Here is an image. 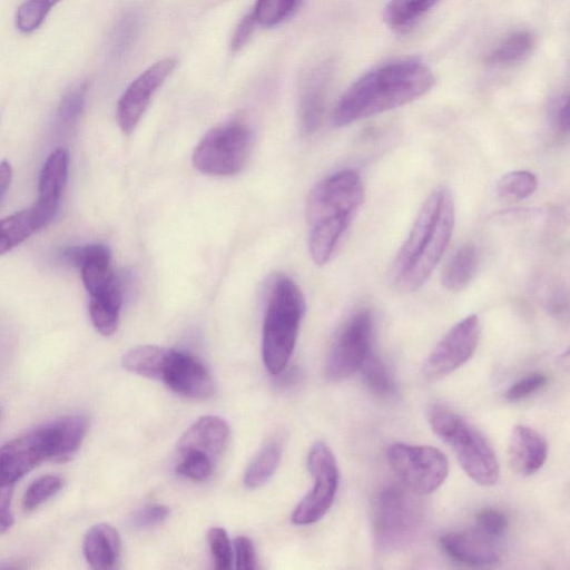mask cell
I'll return each mask as SVG.
<instances>
[{"label":"cell","mask_w":570,"mask_h":570,"mask_svg":"<svg viewBox=\"0 0 570 570\" xmlns=\"http://www.w3.org/2000/svg\"><path fill=\"white\" fill-rule=\"evenodd\" d=\"M455 206L446 186H438L422 204L390 268L392 285L404 293L419 289L441 261L454 229Z\"/></svg>","instance_id":"cell-1"},{"label":"cell","mask_w":570,"mask_h":570,"mask_svg":"<svg viewBox=\"0 0 570 570\" xmlns=\"http://www.w3.org/2000/svg\"><path fill=\"white\" fill-rule=\"evenodd\" d=\"M434 83L432 71L415 60L376 67L346 89L334 107L332 122L343 127L399 108L425 95Z\"/></svg>","instance_id":"cell-2"},{"label":"cell","mask_w":570,"mask_h":570,"mask_svg":"<svg viewBox=\"0 0 570 570\" xmlns=\"http://www.w3.org/2000/svg\"><path fill=\"white\" fill-rule=\"evenodd\" d=\"M364 184L354 169L338 170L321 181L306 199L311 227L308 249L317 265L326 264L350 229L364 202Z\"/></svg>","instance_id":"cell-3"},{"label":"cell","mask_w":570,"mask_h":570,"mask_svg":"<svg viewBox=\"0 0 570 570\" xmlns=\"http://www.w3.org/2000/svg\"><path fill=\"white\" fill-rule=\"evenodd\" d=\"M305 311L304 295L288 277L278 275L268 289L262 355L267 371L282 373L293 353Z\"/></svg>","instance_id":"cell-4"},{"label":"cell","mask_w":570,"mask_h":570,"mask_svg":"<svg viewBox=\"0 0 570 570\" xmlns=\"http://www.w3.org/2000/svg\"><path fill=\"white\" fill-rule=\"evenodd\" d=\"M428 420L433 432L455 453L463 471L480 485L499 480V463L488 440L464 417L442 406L432 405Z\"/></svg>","instance_id":"cell-5"},{"label":"cell","mask_w":570,"mask_h":570,"mask_svg":"<svg viewBox=\"0 0 570 570\" xmlns=\"http://www.w3.org/2000/svg\"><path fill=\"white\" fill-rule=\"evenodd\" d=\"M415 494L390 485L375 498L372 529L379 550H399L415 537L422 521V507Z\"/></svg>","instance_id":"cell-6"},{"label":"cell","mask_w":570,"mask_h":570,"mask_svg":"<svg viewBox=\"0 0 570 570\" xmlns=\"http://www.w3.org/2000/svg\"><path fill=\"white\" fill-rule=\"evenodd\" d=\"M253 132L244 124L217 126L202 138L193 153L194 167L206 175L230 176L243 169L249 156Z\"/></svg>","instance_id":"cell-7"},{"label":"cell","mask_w":570,"mask_h":570,"mask_svg":"<svg viewBox=\"0 0 570 570\" xmlns=\"http://www.w3.org/2000/svg\"><path fill=\"white\" fill-rule=\"evenodd\" d=\"M386 458L405 488L416 494L434 492L449 474L446 456L434 446L393 443Z\"/></svg>","instance_id":"cell-8"},{"label":"cell","mask_w":570,"mask_h":570,"mask_svg":"<svg viewBox=\"0 0 570 570\" xmlns=\"http://www.w3.org/2000/svg\"><path fill=\"white\" fill-rule=\"evenodd\" d=\"M307 468L314 479V485L293 511L292 521L298 525L315 523L327 513L340 482L336 459L323 442H315L311 446Z\"/></svg>","instance_id":"cell-9"},{"label":"cell","mask_w":570,"mask_h":570,"mask_svg":"<svg viewBox=\"0 0 570 570\" xmlns=\"http://www.w3.org/2000/svg\"><path fill=\"white\" fill-rule=\"evenodd\" d=\"M373 318L367 309L350 317L334 340L326 360V376L341 381L360 370L372 351Z\"/></svg>","instance_id":"cell-10"},{"label":"cell","mask_w":570,"mask_h":570,"mask_svg":"<svg viewBox=\"0 0 570 570\" xmlns=\"http://www.w3.org/2000/svg\"><path fill=\"white\" fill-rule=\"evenodd\" d=\"M480 337V322L472 314L455 325L426 357L423 373L429 380L441 379L465 364L473 355Z\"/></svg>","instance_id":"cell-11"},{"label":"cell","mask_w":570,"mask_h":570,"mask_svg":"<svg viewBox=\"0 0 570 570\" xmlns=\"http://www.w3.org/2000/svg\"><path fill=\"white\" fill-rule=\"evenodd\" d=\"M52 455L49 424L39 426L0 446V487L13 485Z\"/></svg>","instance_id":"cell-12"},{"label":"cell","mask_w":570,"mask_h":570,"mask_svg":"<svg viewBox=\"0 0 570 570\" xmlns=\"http://www.w3.org/2000/svg\"><path fill=\"white\" fill-rule=\"evenodd\" d=\"M177 65L174 57L163 58L142 71L121 95L116 111L119 128L130 134L142 117L154 92Z\"/></svg>","instance_id":"cell-13"},{"label":"cell","mask_w":570,"mask_h":570,"mask_svg":"<svg viewBox=\"0 0 570 570\" xmlns=\"http://www.w3.org/2000/svg\"><path fill=\"white\" fill-rule=\"evenodd\" d=\"M160 380L188 399H207L214 392V382L205 365L185 351L167 350Z\"/></svg>","instance_id":"cell-14"},{"label":"cell","mask_w":570,"mask_h":570,"mask_svg":"<svg viewBox=\"0 0 570 570\" xmlns=\"http://www.w3.org/2000/svg\"><path fill=\"white\" fill-rule=\"evenodd\" d=\"M499 540L474 527L470 530L443 533L440 546L442 551L456 562L470 567H491L502 559Z\"/></svg>","instance_id":"cell-15"},{"label":"cell","mask_w":570,"mask_h":570,"mask_svg":"<svg viewBox=\"0 0 570 570\" xmlns=\"http://www.w3.org/2000/svg\"><path fill=\"white\" fill-rule=\"evenodd\" d=\"M68 154L59 148L47 158L39 179L38 198L31 207L39 229L48 225L56 215L68 176Z\"/></svg>","instance_id":"cell-16"},{"label":"cell","mask_w":570,"mask_h":570,"mask_svg":"<svg viewBox=\"0 0 570 570\" xmlns=\"http://www.w3.org/2000/svg\"><path fill=\"white\" fill-rule=\"evenodd\" d=\"M228 438L229 426L224 419L217 415L202 416L180 438L178 455H203L216 463Z\"/></svg>","instance_id":"cell-17"},{"label":"cell","mask_w":570,"mask_h":570,"mask_svg":"<svg viewBox=\"0 0 570 570\" xmlns=\"http://www.w3.org/2000/svg\"><path fill=\"white\" fill-rule=\"evenodd\" d=\"M333 76V63L328 60L313 67L303 80L299 96V118L306 134L315 131L321 125L326 97Z\"/></svg>","instance_id":"cell-18"},{"label":"cell","mask_w":570,"mask_h":570,"mask_svg":"<svg viewBox=\"0 0 570 570\" xmlns=\"http://www.w3.org/2000/svg\"><path fill=\"white\" fill-rule=\"evenodd\" d=\"M508 453L512 469L520 475L530 476L543 466L548 443L532 428L515 425L510 434Z\"/></svg>","instance_id":"cell-19"},{"label":"cell","mask_w":570,"mask_h":570,"mask_svg":"<svg viewBox=\"0 0 570 570\" xmlns=\"http://www.w3.org/2000/svg\"><path fill=\"white\" fill-rule=\"evenodd\" d=\"M65 256L69 263L80 268L89 295L101 289L115 276L110 267V252L102 244L71 247Z\"/></svg>","instance_id":"cell-20"},{"label":"cell","mask_w":570,"mask_h":570,"mask_svg":"<svg viewBox=\"0 0 570 570\" xmlns=\"http://www.w3.org/2000/svg\"><path fill=\"white\" fill-rule=\"evenodd\" d=\"M120 543V537L114 527L107 523L96 524L83 539L85 559L94 569H112L119 560Z\"/></svg>","instance_id":"cell-21"},{"label":"cell","mask_w":570,"mask_h":570,"mask_svg":"<svg viewBox=\"0 0 570 570\" xmlns=\"http://www.w3.org/2000/svg\"><path fill=\"white\" fill-rule=\"evenodd\" d=\"M120 307L121 286L115 275L101 289L90 295V320L101 335L109 336L116 332Z\"/></svg>","instance_id":"cell-22"},{"label":"cell","mask_w":570,"mask_h":570,"mask_svg":"<svg viewBox=\"0 0 570 570\" xmlns=\"http://www.w3.org/2000/svg\"><path fill=\"white\" fill-rule=\"evenodd\" d=\"M52 434L55 462H65L80 448L88 430V419L82 414H70L48 423Z\"/></svg>","instance_id":"cell-23"},{"label":"cell","mask_w":570,"mask_h":570,"mask_svg":"<svg viewBox=\"0 0 570 570\" xmlns=\"http://www.w3.org/2000/svg\"><path fill=\"white\" fill-rule=\"evenodd\" d=\"M480 257L476 246L472 243L462 244L446 261L441 283L444 288L456 293L463 291L474 278L479 268Z\"/></svg>","instance_id":"cell-24"},{"label":"cell","mask_w":570,"mask_h":570,"mask_svg":"<svg viewBox=\"0 0 570 570\" xmlns=\"http://www.w3.org/2000/svg\"><path fill=\"white\" fill-rule=\"evenodd\" d=\"M282 456L277 441L266 443L252 459L244 473V484L248 489L263 487L275 473Z\"/></svg>","instance_id":"cell-25"},{"label":"cell","mask_w":570,"mask_h":570,"mask_svg":"<svg viewBox=\"0 0 570 570\" xmlns=\"http://www.w3.org/2000/svg\"><path fill=\"white\" fill-rule=\"evenodd\" d=\"M167 350L155 345L137 346L121 360L122 366L135 374L160 380Z\"/></svg>","instance_id":"cell-26"},{"label":"cell","mask_w":570,"mask_h":570,"mask_svg":"<svg viewBox=\"0 0 570 570\" xmlns=\"http://www.w3.org/2000/svg\"><path fill=\"white\" fill-rule=\"evenodd\" d=\"M31 208L0 219V255L11 250L38 232Z\"/></svg>","instance_id":"cell-27"},{"label":"cell","mask_w":570,"mask_h":570,"mask_svg":"<svg viewBox=\"0 0 570 570\" xmlns=\"http://www.w3.org/2000/svg\"><path fill=\"white\" fill-rule=\"evenodd\" d=\"M534 47V37L527 30H519L504 38L488 56L494 66H510L523 60Z\"/></svg>","instance_id":"cell-28"},{"label":"cell","mask_w":570,"mask_h":570,"mask_svg":"<svg viewBox=\"0 0 570 570\" xmlns=\"http://www.w3.org/2000/svg\"><path fill=\"white\" fill-rule=\"evenodd\" d=\"M438 0H390L384 8V20L393 29L412 24L432 8Z\"/></svg>","instance_id":"cell-29"},{"label":"cell","mask_w":570,"mask_h":570,"mask_svg":"<svg viewBox=\"0 0 570 570\" xmlns=\"http://www.w3.org/2000/svg\"><path fill=\"white\" fill-rule=\"evenodd\" d=\"M538 187L537 176L529 170H513L503 175L497 185L499 197L508 202H519L530 197Z\"/></svg>","instance_id":"cell-30"},{"label":"cell","mask_w":570,"mask_h":570,"mask_svg":"<svg viewBox=\"0 0 570 570\" xmlns=\"http://www.w3.org/2000/svg\"><path fill=\"white\" fill-rule=\"evenodd\" d=\"M366 387L376 395L386 396L394 391V383L382 361L371 351L360 366Z\"/></svg>","instance_id":"cell-31"},{"label":"cell","mask_w":570,"mask_h":570,"mask_svg":"<svg viewBox=\"0 0 570 570\" xmlns=\"http://www.w3.org/2000/svg\"><path fill=\"white\" fill-rule=\"evenodd\" d=\"M298 2L299 0H256L252 12L257 24L269 28L288 18Z\"/></svg>","instance_id":"cell-32"},{"label":"cell","mask_w":570,"mask_h":570,"mask_svg":"<svg viewBox=\"0 0 570 570\" xmlns=\"http://www.w3.org/2000/svg\"><path fill=\"white\" fill-rule=\"evenodd\" d=\"M61 0H26L16 13V27L24 33L37 30L50 9Z\"/></svg>","instance_id":"cell-33"},{"label":"cell","mask_w":570,"mask_h":570,"mask_svg":"<svg viewBox=\"0 0 570 570\" xmlns=\"http://www.w3.org/2000/svg\"><path fill=\"white\" fill-rule=\"evenodd\" d=\"M63 480L53 474H48L35 480L26 490L22 505L26 511L36 510L62 488Z\"/></svg>","instance_id":"cell-34"},{"label":"cell","mask_w":570,"mask_h":570,"mask_svg":"<svg viewBox=\"0 0 570 570\" xmlns=\"http://www.w3.org/2000/svg\"><path fill=\"white\" fill-rule=\"evenodd\" d=\"M86 92V82L77 83L66 92L57 110V121L60 126L68 127L76 122L82 111Z\"/></svg>","instance_id":"cell-35"},{"label":"cell","mask_w":570,"mask_h":570,"mask_svg":"<svg viewBox=\"0 0 570 570\" xmlns=\"http://www.w3.org/2000/svg\"><path fill=\"white\" fill-rule=\"evenodd\" d=\"M207 542L215 568L218 570L229 569L233 563V547L226 531L218 527L212 528L207 533Z\"/></svg>","instance_id":"cell-36"},{"label":"cell","mask_w":570,"mask_h":570,"mask_svg":"<svg viewBox=\"0 0 570 570\" xmlns=\"http://www.w3.org/2000/svg\"><path fill=\"white\" fill-rule=\"evenodd\" d=\"M548 375L541 372L529 373L514 382L505 392L510 402L521 401L541 391L548 383Z\"/></svg>","instance_id":"cell-37"},{"label":"cell","mask_w":570,"mask_h":570,"mask_svg":"<svg viewBox=\"0 0 570 570\" xmlns=\"http://www.w3.org/2000/svg\"><path fill=\"white\" fill-rule=\"evenodd\" d=\"M509 525L504 512L498 509H483L475 514V528L480 531L501 539Z\"/></svg>","instance_id":"cell-38"},{"label":"cell","mask_w":570,"mask_h":570,"mask_svg":"<svg viewBox=\"0 0 570 570\" xmlns=\"http://www.w3.org/2000/svg\"><path fill=\"white\" fill-rule=\"evenodd\" d=\"M168 515V507L150 503L136 511L130 519V523L138 529L149 528L161 523Z\"/></svg>","instance_id":"cell-39"},{"label":"cell","mask_w":570,"mask_h":570,"mask_svg":"<svg viewBox=\"0 0 570 570\" xmlns=\"http://www.w3.org/2000/svg\"><path fill=\"white\" fill-rule=\"evenodd\" d=\"M233 561L238 570H253L257 568V558L252 540L238 535L233 542Z\"/></svg>","instance_id":"cell-40"},{"label":"cell","mask_w":570,"mask_h":570,"mask_svg":"<svg viewBox=\"0 0 570 570\" xmlns=\"http://www.w3.org/2000/svg\"><path fill=\"white\" fill-rule=\"evenodd\" d=\"M137 28V16L134 13L125 14L117 23L112 33V50L117 53L122 52L131 42Z\"/></svg>","instance_id":"cell-41"},{"label":"cell","mask_w":570,"mask_h":570,"mask_svg":"<svg viewBox=\"0 0 570 570\" xmlns=\"http://www.w3.org/2000/svg\"><path fill=\"white\" fill-rule=\"evenodd\" d=\"M550 120L561 134L569 131V98L568 94L557 96L550 106Z\"/></svg>","instance_id":"cell-42"},{"label":"cell","mask_w":570,"mask_h":570,"mask_svg":"<svg viewBox=\"0 0 570 570\" xmlns=\"http://www.w3.org/2000/svg\"><path fill=\"white\" fill-rule=\"evenodd\" d=\"M256 24L257 22L252 11L242 18L232 36L230 50L233 52L240 51L248 43Z\"/></svg>","instance_id":"cell-43"},{"label":"cell","mask_w":570,"mask_h":570,"mask_svg":"<svg viewBox=\"0 0 570 570\" xmlns=\"http://www.w3.org/2000/svg\"><path fill=\"white\" fill-rule=\"evenodd\" d=\"M12 487H0V534L7 532L13 524L11 512Z\"/></svg>","instance_id":"cell-44"},{"label":"cell","mask_w":570,"mask_h":570,"mask_svg":"<svg viewBox=\"0 0 570 570\" xmlns=\"http://www.w3.org/2000/svg\"><path fill=\"white\" fill-rule=\"evenodd\" d=\"M12 179V168L7 160L0 163V202L6 195Z\"/></svg>","instance_id":"cell-45"}]
</instances>
